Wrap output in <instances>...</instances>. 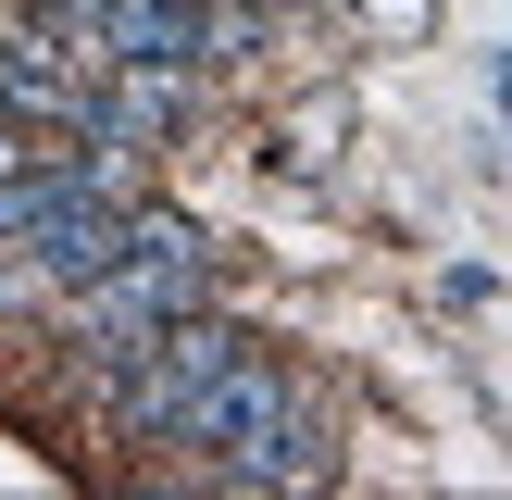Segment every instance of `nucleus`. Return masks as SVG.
Masks as SVG:
<instances>
[{
    "mask_svg": "<svg viewBox=\"0 0 512 500\" xmlns=\"http://www.w3.org/2000/svg\"><path fill=\"white\" fill-rule=\"evenodd\" d=\"M100 63H200V0H100Z\"/></svg>",
    "mask_w": 512,
    "mask_h": 500,
    "instance_id": "1",
    "label": "nucleus"
},
{
    "mask_svg": "<svg viewBox=\"0 0 512 500\" xmlns=\"http://www.w3.org/2000/svg\"><path fill=\"white\" fill-rule=\"evenodd\" d=\"M13 163H25V138H13V125H0V175H13Z\"/></svg>",
    "mask_w": 512,
    "mask_h": 500,
    "instance_id": "2",
    "label": "nucleus"
},
{
    "mask_svg": "<svg viewBox=\"0 0 512 500\" xmlns=\"http://www.w3.org/2000/svg\"><path fill=\"white\" fill-rule=\"evenodd\" d=\"M250 13H275V0H250Z\"/></svg>",
    "mask_w": 512,
    "mask_h": 500,
    "instance_id": "3",
    "label": "nucleus"
}]
</instances>
